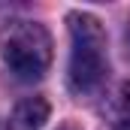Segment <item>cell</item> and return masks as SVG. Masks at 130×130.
Segmentation results:
<instances>
[{"label": "cell", "instance_id": "obj_1", "mask_svg": "<svg viewBox=\"0 0 130 130\" xmlns=\"http://www.w3.org/2000/svg\"><path fill=\"white\" fill-rule=\"evenodd\" d=\"M70 67L67 82L76 94H97L109 76V52L106 30L97 15L91 12H70Z\"/></svg>", "mask_w": 130, "mask_h": 130}, {"label": "cell", "instance_id": "obj_2", "mask_svg": "<svg viewBox=\"0 0 130 130\" xmlns=\"http://www.w3.org/2000/svg\"><path fill=\"white\" fill-rule=\"evenodd\" d=\"M0 58L15 79L36 82L52 64V36L39 21L9 18L0 27Z\"/></svg>", "mask_w": 130, "mask_h": 130}, {"label": "cell", "instance_id": "obj_3", "mask_svg": "<svg viewBox=\"0 0 130 130\" xmlns=\"http://www.w3.org/2000/svg\"><path fill=\"white\" fill-rule=\"evenodd\" d=\"M45 121H48V103L42 97H27L12 109L6 130H39Z\"/></svg>", "mask_w": 130, "mask_h": 130}, {"label": "cell", "instance_id": "obj_4", "mask_svg": "<svg viewBox=\"0 0 130 130\" xmlns=\"http://www.w3.org/2000/svg\"><path fill=\"white\" fill-rule=\"evenodd\" d=\"M109 124L112 130H130V82L118 85L109 100Z\"/></svg>", "mask_w": 130, "mask_h": 130}]
</instances>
